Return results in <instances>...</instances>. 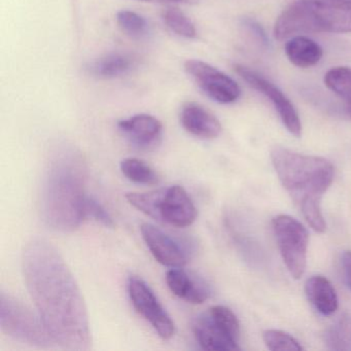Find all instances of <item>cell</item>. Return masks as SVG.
<instances>
[{"label": "cell", "mask_w": 351, "mask_h": 351, "mask_svg": "<svg viewBox=\"0 0 351 351\" xmlns=\"http://www.w3.org/2000/svg\"><path fill=\"white\" fill-rule=\"evenodd\" d=\"M166 283L176 297L191 304L204 303L211 295L206 281L182 268H171L166 273Z\"/></svg>", "instance_id": "obj_14"}, {"label": "cell", "mask_w": 351, "mask_h": 351, "mask_svg": "<svg viewBox=\"0 0 351 351\" xmlns=\"http://www.w3.org/2000/svg\"><path fill=\"white\" fill-rule=\"evenodd\" d=\"M123 136L141 149H152L159 145L163 133V125L151 114H141L118 123Z\"/></svg>", "instance_id": "obj_13"}, {"label": "cell", "mask_w": 351, "mask_h": 351, "mask_svg": "<svg viewBox=\"0 0 351 351\" xmlns=\"http://www.w3.org/2000/svg\"><path fill=\"white\" fill-rule=\"evenodd\" d=\"M117 23L127 36L133 38H141L149 34V23L147 20L129 10H123L117 14Z\"/></svg>", "instance_id": "obj_22"}, {"label": "cell", "mask_w": 351, "mask_h": 351, "mask_svg": "<svg viewBox=\"0 0 351 351\" xmlns=\"http://www.w3.org/2000/svg\"><path fill=\"white\" fill-rule=\"evenodd\" d=\"M308 301L324 316H330L338 309V295L330 280L322 275H314L305 283Z\"/></svg>", "instance_id": "obj_16"}, {"label": "cell", "mask_w": 351, "mask_h": 351, "mask_svg": "<svg viewBox=\"0 0 351 351\" xmlns=\"http://www.w3.org/2000/svg\"><path fill=\"white\" fill-rule=\"evenodd\" d=\"M86 217L87 219H95L106 228L114 227V219L106 208L93 197H88L86 202Z\"/></svg>", "instance_id": "obj_24"}, {"label": "cell", "mask_w": 351, "mask_h": 351, "mask_svg": "<svg viewBox=\"0 0 351 351\" xmlns=\"http://www.w3.org/2000/svg\"><path fill=\"white\" fill-rule=\"evenodd\" d=\"M193 332L201 348L209 351L239 350L240 324L230 308L217 305L195 318Z\"/></svg>", "instance_id": "obj_7"}, {"label": "cell", "mask_w": 351, "mask_h": 351, "mask_svg": "<svg viewBox=\"0 0 351 351\" xmlns=\"http://www.w3.org/2000/svg\"><path fill=\"white\" fill-rule=\"evenodd\" d=\"M180 123L190 134L199 138H217L221 132V124L217 117L196 102H188L182 106Z\"/></svg>", "instance_id": "obj_15"}, {"label": "cell", "mask_w": 351, "mask_h": 351, "mask_svg": "<svg viewBox=\"0 0 351 351\" xmlns=\"http://www.w3.org/2000/svg\"><path fill=\"white\" fill-rule=\"evenodd\" d=\"M242 25L246 28L248 32L260 43L263 46L267 47L269 45L268 38H267L266 32L264 28L256 21V20L250 19V18H244L242 20Z\"/></svg>", "instance_id": "obj_25"}, {"label": "cell", "mask_w": 351, "mask_h": 351, "mask_svg": "<svg viewBox=\"0 0 351 351\" xmlns=\"http://www.w3.org/2000/svg\"><path fill=\"white\" fill-rule=\"evenodd\" d=\"M165 25L176 36L184 38H195L197 36V29L192 20L180 9L167 8L162 13Z\"/></svg>", "instance_id": "obj_21"}, {"label": "cell", "mask_w": 351, "mask_h": 351, "mask_svg": "<svg viewBox=\"0 0 351 351\" xmlns=\"http://www.w3.org/2000/svg\"><path fill=\"white\" fill-rule=\"evenodd\" d=\"M138 1H145V3H182V5H198L200 0H138Z\"/></svg>", "instance_id": "obj_27"}, {"label": "cell", "mask_w": 351, "mask_h": 351, "mask_svg": "<svg viewBox=\"0 0 351 351\" xmlns=\"http://www.w3.org/2000/svg\"><path fill=\"white\" fill-rule=\"evenodd\" d=\"M271 160L283 188L310 227L318 233L326 229L322 213V196L334 180V167L328 160L302 155L282 147H274Z\"/></svg>", "instance_id": "obj_3"}, {"label": "cell", "mask_w": 351, "mask_h": 351, "mask_svg": "<svg viewBox=\"0 0 351 351\" xmlns=\"http://www.w3.org/2000/svg\"><path fill=\"white\" fill-rule=\"evenodd\" d=\"M324 84L339 97L351 106V69L339 66L330 69L324 75Z\"/></svg>", "instance_id": "obj_20"}, {"label": "cell", "mask_w": 351, "mask_h": 351, "mask_svg": "<svg viewBox=\"0 0 351 351\" xmlns=\"http://www.w3.org/2000/svg\"><path fill=\"white\" fill-rule=\"evenodd\" d=\"M126 199L137 210L172 227H190L198 215L190 195L180 186L147 193H127Z\"/></svg>", "instance_id": "obj_5"}, {"label": "cell", "mask_w": 351, "mask_h": 351, "mask_svg": "<svg viewBox=\"0 0 351 351\" xmlns=\"http://www.w3.org/2000/svg\"><path fill=\"white\" fill-rule=\"evenodd\" d=\"M134 60L125 53H110L90 62L86 69L98 79H116L132 69Z\"/></svg>", "instance_id": "obj_17"}, {"label": "cell", "mask_w": 351, "mask_h": 351, "mask_svg": "<svg viewBox=\"0 0 351 351\" xmlns=\"http://www.w3.org/2000/svg\"><path fill=\"white\" fill-rule=\"evenodd\" d=\"M235 71L250 87L254 88L270 100L283 126L291 135L295 137L301 136L302 124L299 114L291 100L277 86L254 69H248L243 65H236Z\"/></svg>", "instance_id": "obj_10"}, {"label": "cell", "mask_w": 351, "mask_h": 351, "mask_svg": "<svg viewBox=\"0 0 351 351\" xmlns=\"http://www.w3.org/2000/svg\"><path fill=\"white\" fill-rule=\"evenodd\" d=\"M86 180L82 154L67 143L57 145L49 156L40 186V215L47 227L69 233L87 219Z\"/></svg>", "instance_id": "obj_2"}, {"label": "cell", "mask_w": 351, "mask_h": 351, "mask_svg": "<svg viewBox=\"0 0 351 351\" xmlns=\"http://www.w3.org/2000/svg\"><path fill=\"white\" fill-rule=\"evenodd\" d=\"M189 75L213 101L229 104L240 97L239 86L232 77L204 61L191 59L184 63Z\"/></svg>", "instance_id": "obj_11"}, {"label": "cell", "mask_w": 351, "mask_h": 351, "mask_svg": "<svg viewBox=\"0 0 351 351\" xmlns=\"http://www.w3.org/2000/svg\"><path fill=\"white\" fill-rule=\"evenodd\" d=\"M272 225L279 252L289 274L295 279L301 278L307 265V229L298 219L287 215H277Z\"/></svg>", "instance_id": "obj_8"}, {"label": "cell", "mask_w": 351, "mask_h": 351, "mask_svg": "<svg viewBox=\"0 0 351 351\" xmlns=\"http://www.w3.org/2000/svg\"><path fill=\"white\" fill-rule=\"evenodd\" d=\"M273 34L277 40L307 34H351V7L326 0H299L281 13Z\"/></svg>", "instance_id": "obj_4"}, {"label": "cell", "mask_w": 351, "mask_h": 351, "mask_svg": "<svg viewBox=\"0 0 351 351\" xmlns=\"http://www.w3.org/2000/svg\"><path fill=\"white\" fill-rule=\"evenodd\" d=\"M263 340L270 350H293L303 349L302 345L287 332L282 330H268L263 332Z\"/></svg>", "instance_id": "obj_23"}, {"label": "cell", "mask_w": 351, "mask_h": 351, "mask_svg": "<svg viewBox=\"0 0 351 351\" xmlns=\"http://www.w3.org/2000/svg\"><path fill=\"white\" fill-rule=\"evenodd\" d=\"M26 287L55 345L67 350L92 347L87 306L60 252L51 242L30 240L22 252Z\"/></svg>", "instance_id": "obj_1"}, {"label": "cell", "mask_w": 351, "mask_h": 351, "mask_svg": "<svg viewBox=\"0 0 351 351\" xmlns=\"http://www.w3.org/2000/svg\"><path fill=\"white\" fill-rule=\"evenodd\" d=\"M326 1H330V3H339V5L351 7V0H326Z\"/></svg>", "instance_id": "obj_28"}, {"label": "cell", "mask_w": 351, "mask_h": 351, "mask_svg": "<svg viewBox=\"0 0 351 351\" xmlns=\"http://www.w3.org/2000/svg\"><path fill=\"white\" fill-rule=\"evenodd\" d=\"M347 108H348L349 114H350L351 116V106H347Z\"/></svg>", "instance_id": "obj_29"}, {"label": "cell", "mask_w": 351, "mask_h": 351, "mask_svg": "<svg viewBox=\"0 0 351 351\" xmlns=\"http://www.w3.org/2000/svg\"><path fill=\"white\" fill-rule=\"evenodd\" d=\"M285 54L295 66L308 69L317 64L322 58V49L307 36H297L285 44Z\"/></svg>", "instance_id": "obj_18"}, {"label": "cell", "mask_w": 351, "mask_h": 351, "mask_svg": "<svg viewBox=\"0 0 351 351\" xmlns=\"http://www.w3.org/2000/svg\"><path fill=\"white\" fill-rule=\"evenodd\" d=\"M128 295L136 311L151 324L163 340H170L176 335V324L166 311L152 287L139 276L128 279Z\"/></svg>", "instance_id": "obj_9"}, {"label": "cell", "mask_w": 351, "mask_h": 351, "mask_svg": "<svg viewBox=\"0 0 351 351\" xmlns=\"http://www.w3.org/2000/svg\"><path fill=\"white\" fill-rule=\"evenodd\" d=\"M120 167L122 173L135 184L154 186L159 182L157 172L143 160L127 158L121 162Z\"/></svg>", "instance_id": "obj_19"}, {"label": "cell", "mask_w": 351, "mask_h": 351, "mask_svg": "<svg viewBox=\"0 0 351 351\" xmlns=\"http://www.w3.org/2000/svg\"><path fill=\"white\" fill-rule=\"evenodd\" d=\"M341 269L343 280L349 291H351V252H344L341 256Z\"/></svg>", "instance_id": "obj_26"}, {"label": "cell", "mask_w": 351, "mask_h": 351, "mask_svg": "<svg viewBox=\"0 0 351 351\" xmlns=\"http://www.w3.org/2000/svg\"><path fill=\"white\" fill-rule=\"evenodd\" d=\"M141 236L156 261L170 268H184L190 258L188 244L153 223L141 227Z\"/></svg>", "instance_id": "obj_12"}, {"label": "cell", "mask_w": 351, "mask_h": 351, "mask_svg": "<svg viewBox=\"0 0 351 351\" xmlns=\"http://www.w3.org/2000/svg\"><path fill=\"white\" fill-rule=\"evenodd\" d=\"M0 328L5 335L23 344L38 348L55 345L40 314L3 291L0 295Z\"/></svg>", "instance_id": "obj_6"}]
</instances>
